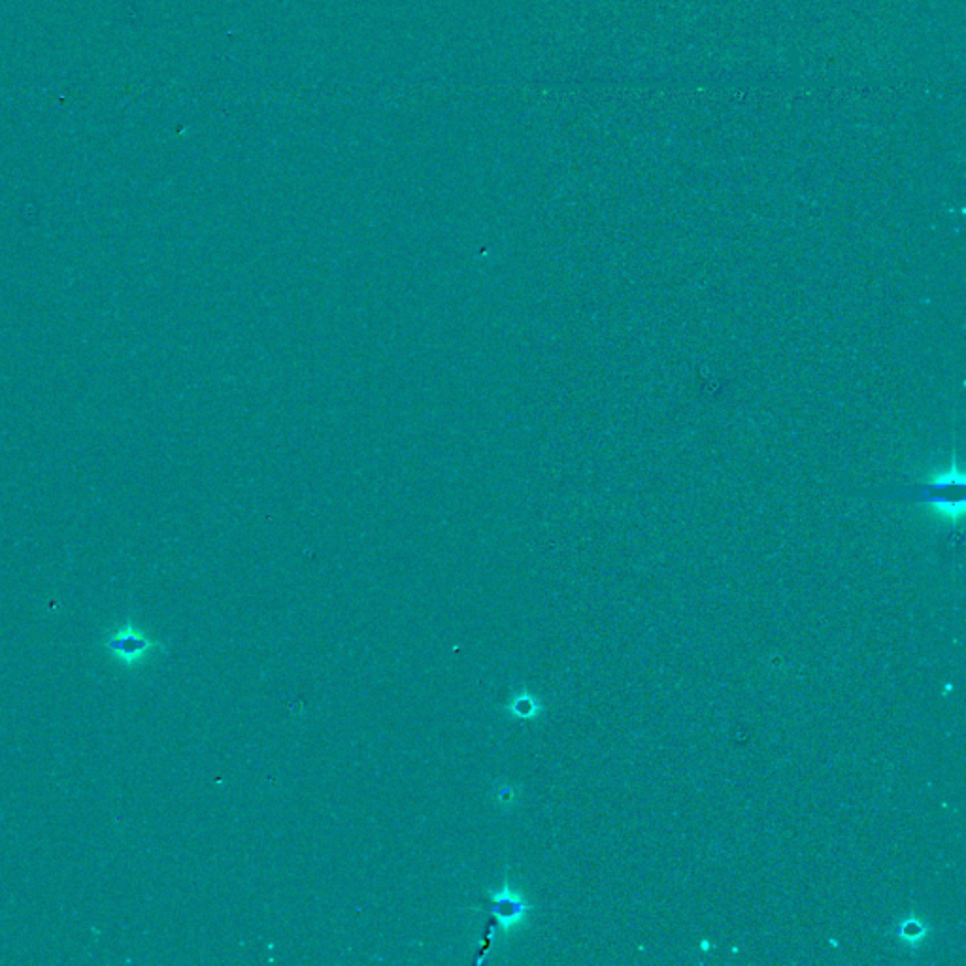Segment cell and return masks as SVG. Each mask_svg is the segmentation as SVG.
Masks as SVG:
<instances>
[{
	"label": "cell",
	"mask_w": 966,
	"mask_h": 966,
	"mask_svg": "<svg viewBox=\"0 0 966 966\" xmlns=\"http://www.w3.org/2000/svg\"><path fill=\"white\" fill-rule=\"evenodd\" d=\"M889 491L891 493L883 495L885 499L925 504L948 521H959L965 512V478L957 467L940 470L925 482L904 485Z\"/></svg>",
	"instance_id": "obj_1"
},
{
	"label": "cell",
	"mask_w": 966,
	"mask_h": 966,
	"mask_svg": "<svg viewBox=\"0 0 966 966\" xmlns=\"http://www.w3.org/2000/svg\"><path fill=\"white\" fill-rule=\"evenodd\" d=\"M104 650L123 667L133 668L150 655L153 642L146 634L140 633L133 623H125L123 627L110 633L108 640L104 642Z\"/></svg>",
	"instance_id": "obj_2"
},
{
	"label": "cell",
	"mask_w": 966,
	"mask_h": 966,
	"mask_svg": "<svg viewBox=\"0 0 966 966\" xmlns=\"http://www.w3.org/2000/svg\"><path fill=\"white\" fill-rule=\"evenodd\" d=\"M923 934H925V929H923V925H921L919 921H916V919L906 921V923L902 925V929H900V936H902L904 940H908V942H914V940L923 938Z\"/></svg>",
	"instance_id": "obj_3"
}]
</instances>
